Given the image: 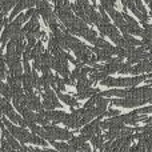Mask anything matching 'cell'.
Here are the masks:
<instances>
[{"label":"cell","mask_w":152,"mask_h":152,"mask_svg":"<svg viewBox=\"0 0 152 152\" xmlns=\"http://www.w3.org/2000/svg\"><path fill=\"white\" fill-rule=\"evenodd\" d=\"M148 75H136L134 77H112V76H107L100 81L102 86L111 87V88H118V87H123V88H132L140 84L142 81L147 80Z\"/></svg>","instance_id":"1"},{"label":"cell","mask_w":152,"mask_h":152,"mask_svg":"<svg viewBox=\"0 0 152 152\" xmlns=\"http://www.w3.org/2000/svg\"><path fill=\"white\" fill-rule=\"evenodd\" d=\"M74 136L72 132H69L68 129L64 128H58L55 126H44L43 127V134H42V139L47 140L48 143L56 142V140H69Z\"/></svg>","instance_id":"2"},{"label":"cell","mask_w":152,"mask_h":152,"mask_svg":"<svg viewBox=\"0 0 152 152\" xmlns=\"http://www.w3.org/2000/svg\"><path fill=\"white\" fill-rule=\"evenodd\" d=\"M43 102H42V105H43V110L45 111H51V110H55L58 107H61V104L59 103V99L56 96V94L51 89V87H47V88L43 89Z\"/></svg>","instance_id":"3"},{"label":"cell","mask_w":152,"mask_h":152,"mask_svg":"<svg viewBox=\"0 0 152 152\" xmlns=\"http://www.w3.org/2000/svg\"><path fill=\"white\" fill-rule=\"evenodd\" d=\"M20 29H21V24H19L16 20H12L11 23H8L7 26H5V28L3 29L1 36H0V43H1V45H5V43L10 42L11 37L15 36Z\"/></svg>","instance_id":"4"},{"label":"cell","mask_w":152,"mask_h":152,"mask_svg":"<svg viewBox=\"0 0 152 152\" xmlns=\"http://www.w3.org/2000/svg\"><path fill=\"white\" fill-rule=\"evenodd\" d=\"M100 124H102V119H100V116H99V118L94 119L92 121H89L88 124H86V127L80 131V135L86 140H89L92 136H95L96 134L100 132V129H102L100 128Z\"/></svg>","instance_id":"5"},{"label":"cell","mask_w":152,"mask_h":152,"mask_svg":"<svg viewBox=\"0 0 152 152\" xmlns=\"http://www.w3.org/2000/svg\"><path fill=\"white\" fill-rule=\"evenodd\" d=\"M110 103L112 105H116V107H123V108H135L139 107V105H143L144 102L139 99H132V97H119V99H112L110 100Z\"/></svg>","instance_id":"6"},{"label":"cell","mask_w":152,"mask_h":152,"mask_svg":"<svg viewBox=\"0 0 152 152\" xmlns=\"http://www.w3.org/2000/svg\"><path fill=\"white\" fill-rule=\"evenodd\" d=\"M34 5H36V0H19L18 4L12 8V12H11V15H10V20H13L21 11L34 8Z\"/></svg>","instance_id":"7"},{"label":"cell","mask_w":152,"mask_h":152,"mask_svg":"<svg viewBox=\"0 0 152 152\" xmlns=\"http://www.w3.org/2000/svg\"><path fill=\"white\" fill-rule=\"evenodd\" d=\"M26 103H27V108H28V110L36 111V112H40V111H43L42 102H40L39 96H37L35 92L26 94Z\"/></svg>","instance_id":"8"},{"label":"cell","mask_w":152,"mask_h":152,"mask_svg":"<svg viewBox=\"0 0 152 152\" xmlns=\"http://www.w3.org/2000/svg\"><path fill=\"white\" fill-rule=\"evenodd\" d=\"M121 64H123V60H121V59H119V58L113 59L112 58L110 61H107V64H105V66H103V71L110 76V75L115 74V72H119Z\"/></svg>","instance_id":"9"},{"label":"cell","mask_w":152,"mask_h":152,"mask_svg":"<svg viewBox=\"0 0 152 152\" xmlns=\"http://www.w3.org/2000/svg\"><path fill=\"white\" fill-rule=\"evenodd\" d=\"M44 115L48 119V121H51V123H63L67 113L64 111H56V110L45 111L44 110Z\"/></svg>","instance_id":"10"},{"label":"cell","mask_w":152,"mask_h":152,"mask_svg":"<svg viewBox=\"0 0 152 152\" xmlns=\"http://www.w3.org/2000/svg\"><path fill=\"white\" fill-rule=\"evenodd\" d=\"M21 84H23V91L26 94H29V92H34V77H32L31 72H24L23 76H21Z\"/></svg>","instance_id":"11"},{"label":"cell","mask_w":152,"mask_h":152,"mask_svg":"<svg viewBox=\"0 0 152 152\" xmlns=\"http://www.w3.org/2000/svg\"><path fill=\"white\" fill-rule=\"evenodd\" d=\"M87 140L84 139L83 136H72L71 139L68 140V145H69V148L72 150V152H76V151H80L81 150V147H83L84 144H87Z\"/></svg>","instance_id":"12"},{"label":"cell","mask_w":152,"mask_h":152,"mask_svg":"<svg viewBox=\"0 0 152 152\" xmlns=\"http://www.w3.org/2000/svg\"><path fill=\"white\" fill-rule=\"evenodd\" d=\"M56 96H58V99H60L64 104H67L68 107H71V108H76L79 105L77 99L74 97V96H71V95L63 94V92H56Z\"/></svg>","instance_id":"13"},{"label":"cell","mask_w":152,"mask_h":152,"mask_svg":"<svg viewBox=\"0 0 152 152\" xmlns=\"http://www.w3.org/2000/svg\"><path fill=\"white\" fill-rule=\"evenodd\" d=\"M1 135H3V139H5V142H7L8 144L12 147L13 151H19V148H20V144H19L18 140H16L15 137L11 135V132L8 131L7 128H1Z\"/></svg>","instance_id":"14"},{"label":"cell","mask_w":152,"mask_h":152,"mask_svg":"<svg viewBox=\"0 0 152 152\" xmlns=\"http://www.w3.org/2000/svg\"><path fill=\"white\" fill-rule=\"evenodd\" d=\"M92 81L87 77H80L77 79V83H76V89H77V94H81V92H86L91 88Z\"/></svg>","instance_id":"15"},{"label":"cell","mask_w":152,"mask_h":152,"mask_svg":"<svg viewBox=\"0 0 152 152\" xmlns=\"http://www.w3.org/2000/svg\"><path fill=\"white\" fill-rule=\"evenodd\" d=\"M89 140H91V144L97 150H102V147L104 145V135H102L100 132L96 134L95 136H92Z\"/></svg>","instance_id":"16"},{"label":"cell","mask_w":152,"mask_h":152,"mask_svg":"<svg viewBox=\"0 0 152 152\" xmlns=\"http://www.w3.org/2000/svg\"><path fill=\"white\" fill-rule=\"evenodd\" d=\"M35 11H36V10H34V8H29V10L27 11L26 13H19V15L16 16V19H13V20H16L19 24L27 23V20H29V19H31V16L34 15Z\"/></svg>","instance_id":"17"},{"label":"cell","mask_w":152,"mask_h":152,"mask_svg":"<svg viewBox=\"0 0 152 152\" xmlns=\"http://www.w3.org/2000/svg\"><path fill=\"white\" fill-rule=\"evenodd\" d=\"M0 95H3L4 99H7V100L12 99V92H11L10 86L5 84V83H3L1 80H0Z\"/></svg>","instance_id":"18"},{"label":"cell","mask_w":152,"mask_h":152,"mask_svg":"<svg viewBox=\"0 0 152 152\" xmlns=\"http://www.w3.org/2000/svg\"><path fill=\"white\" fill-rule=\"evenodd\" d=\"M51 144L56 148V151L59 152H72V150L69 148L68 143H64V142H52Z\"/></svg>","instance_id":"19"},{"label":"cell","mask_w":152,"mask_h":152,"mask_svg":"<svg viewBox=\"0 0 152 152\" xmlns=\"http://www.w3.org/2000/svg\"><path fill=\"white\" fill-rule=\"evenodd\" d=\"M95 94H99V89L97 88H89L88 91L81 92V94H77V99L83 100V99H89L91 96H94Z\"/></svg>","instance_id":"20"},{"label":"cell","mask_w":152,"mask_h":152,"mask_svg":"<svg viewBox=\"0 0 152 152\" xmlns=\"http://www.w3.org/2000/svg\"><path fill=\"white\" fill-rule=\"evenodd\" d=\"M144 29H143V35L142 37L143 39H148V40H152V26L148 23H144Z\"/></svg>","instance_id":"21"},{"label":"cell","mask_w":152,"mask_h":152,"mask_svg":"<svg viewBox=\"0 0 152 152\" xmlns=\"http://www.w3.org/2000/svg\"><path fill=\"white\" fill-rule=\"evenodd\" d=\"M84 39H86L87 42H89V43H92V44H95V42H96V39H97V34L94 31V29L89 28V31L87 32V35L84 36Z\"/></svg>","instance_id":"22"},{"label":"cell","mask_w":152,"mask_h":152,"mask_svg":"<svg viewBox=\"0 0 152 152\" xmlns=\"http://www.w3.org/2000/svg\"><path fill=\"white\" fill-rule=\"evenodd\" d=\"M132 64H129V63H123L121 64V67H120V69H119V74H121V75H126V74H131L132 72Z\"/></svg>","instance_id":"23"},{"label":"cell","mask_w":152,"mask_h":152,"mask_svg":"<svg viewBox=\"0 0 152 152\" xmlns=\"http://www.w3.org/2000/svg\"><path fill=\"white\" fill-rule=\"evenodd\" d=\"M5 75H7V71H5V60L4 56L0 58V80L5 79Z\"/></svg>","instance_id":"24"},{"label":"cell","mask_w":152,"mask_h":152,"mask_svg":"<svg viewBox=\"0 0 152 152\" xmlns=\"http://www.w3.org/2000/svg\"><path fill=\"white\" fill-rule=\"evenodd\" d=\"M0 152H13L12 147H11V145L5 142V139H3V137H1V147H0Z\"/></svg>","instance_id":"25"},{"label":"cell","mask_w":152,"mask_h":152,"mask_svg":"<svg viewBox=\"0 0 152 152\" xmlns=\"http://www.w3.org/2000/svg\"><path fill=\"white\" fill-rule=\"evenodd\" d=\"M134 1H135V5H136V8L143 13V15H148L147 10H145V7H144V4H143L142 0H134Z\"/></svg>","instance_id":"26"},{"label":"cell","mask_w":152,"mask_h":152,"mask_svg":"<svg viewBox=\"0 0 152 152\" xmlns=\"http://www.w3.org/2000/svg\"><path fill=\"white\" fill-rule=\"evenodd\" d=\"M120 115V111L119 110H110V111H105L104 113H103L100 118H103V116H108V118H113V116H118Z\"/></svg>","instance_id":"27"},{"label":"cell","mask_w":152,"mask_h":152,"mask_svg":"<svg viewBox=\"0 0 152 152\" xmlns=\"http://www.w3.org/2000/svg\"><path fill=\"white\" fill-rule=\"evenodd\" d=\"M136 112L139 115H147V113H152V105H148V107H143L136 110Z\"/></svg>","instance_id":"28"},{"label":"cell","mask_w":152,"mask_h":152,"mask_svg":"<svg viewBox=\"0 0 152 152\" xmlns=\"http://www.w3.org/2000/svg\"><path fill=\"white\" fill-rule=\"evenodd\" d=\"M103 8H107V7H115L116 5V0H105L104 4H100Z\"/></svg>","instance_id":"29"},{"label":"cell","mask_w":152,"mask_h":152,"mask_svg":"<svg viewBox=\"0 0 152 152\" xmlns=\"http://www.w3.org/2000/svg\"><path fill=\"white\" fill-rule=\"evenodd\" d=\"M76 3H77L80 7H83V10L89 5V0H76Z\"/></svg>","instance_id":"30"},{"label":"cell","mask_w":152,"mask_h":152,"mask_svg":"<svg viewBox=\"0 0 152 152\" xmlns=\"http://www.w3.org/2000/svg\"><path fill=\"white\" fill-rule=\"evenodd\" d=\"M29 152H59L55 150H37L35 147H29Z\"/></svg>","instance_id":"31"},{"label":"cell","mask_w":152,"mask_h":152,"mask_svg":"<svg viewBox=\"0 0 152 152\" xmlns=\"http://www.w3.org/2000/svg\"><path fill=\"white\" fill-rule=\"evenodd\" d=\"M76 152H92L91 150H87V151H84V150H80V151H76Z\"/></svg>","instance_id":"32"},{"label":"cell","mask_w":152,"mask_h":152,"mask_svg":"<svg viewBox=\"0 0 152 152\" xmlns=\"http://www.w3.org/2000/svg\"><path fill=\"white\" fill-rule=\"evenodd\" d=\"M144 1H145V3H150V1H151V0H144Z\"/></svg>","instance_id":"33"},{"label":"cell","mask_w":152,"mask_h":152,"mask_svg":"<svg viewBox=\"0 0 152 152\" xmlns=\"http://www.w3.org/2000/svg\"><path fill=\"white\" fill-rule=\"evenodd\" d=\"M150 103H151V104H152V100H151V102H150Z\"/></svg>","instance_id":"34"},{"label":"cell","mask_w":152,"mask_h":152,"mask_svg":"<svg viewBox=\"0 0 152 152\" xmlns=\"http://www.w3.org/2000/svg\"><path fill=\"white\" fill-rule=\"evenodd\" d=\"M151 51H152V50H151Z\"/></svg>","instance_id":"35"}]
</instances>
